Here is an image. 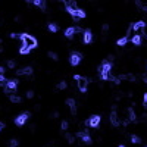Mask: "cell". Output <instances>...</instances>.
Listing matches in <instances>:
<instances>
[{
	"label": "cell",
	"instance_id": "obj_34",
	"mask_svg": "<svg viewBox=\"0 0 147 147\" xmlns=\"http://www.w3.org/2000/svg\"><path fill=\"white\" fill-rule=\"evenodd\" d=\"M4 71H6V69H4L3 66H0V74H4Z\"/></svg>",
	"mask_w": 147,
	"mask_h": 147
},
{
	"label": "cell",
	"instance_id": "obj_36",
	"mask_svg": "<svg viewBox=\"0 0 147 147\" xmlns=\"http://www.w3.org/2000/svg\"><path fill=\"white\" fill-rule=\"evenodd\" d=\"M143 81H144V82H146V84H147V75H144V77H143Z\"/></svg>",
	"mask_w": 147,
	"mask_h": 147
},
{
	"label": "cell",
	"instance_id": "obj_8",
	"mask_svg": "<svg viewBox=\"0 0 147 147\" xmlns=\"http://www.w3.org/2000/svg\"><path fill=\"white\" fill-rule=\"evenodd\" d=\"M100 121H102V118H100V115H93L90 119H88V122L87 124L91 127V128H97L100 125Z\"/></svg>",
	"mask_w": 147,
	"mask_h": 147
},
{
	"label": "cell",
	"instance_id": "obj_14",
	"mask_svg": "<svg viewBox=\"0 0 147 147\" xmlns=\"http://www.w3.org/2000/svg\"><path fill=\"white\" fill-rule=\"evenodd\" d=\"M131 27H132V31L140 33L141 29L146 28V22H144V21H138V22H135V24H134V25H131Z\"/></svg>",
	"mask_w": 147,
	"mask_h": 147
},
{
	"label": "cell",
	"instance_id": "obj_1",
	"mask_svg": "<svg viewBox=\"0 0 147 147\" xmlns=\"http://www.w3.org/2000/svg\"><path fill=\"white\" fill-rule=\"evenodd\" d=\"M110 71H112V63H110L109 60H104V62L102 63V66L99 68L100 78H102L103 81H110V78H112Z\"/></svg>",
	"mask_w": 147,
	"mask_h": 147
},
{
	"label": "cell",
	"instance_id": "obj_15",
	"mask_svg": "<svg viewBox=\"0 0 147 147\" xmlns=\"http://www.w3.org/2000/svg\"><path fill=\"white\" fill-rule=\"evenodd\" d=\"M141 40H143V35H141V34H135L132 38H129V41H131L134 46H140V44H141Z\"/></svg>",
	"mask_w": 147,
	"mask_h": 147
},
{
	"label": "cell",
	"instance_id": "obj_32",
	"mask_svg": "<svg viewBox=\"0 0 147 147\" xmlns=\"http://www.w3.org/2000/svg\"><path fill=\"white\" fill-rule=\"evenodd\" d=\"M143 104H144V107H147V93H144V96H143Z\"/></svg>",
	"mask_w": 147,
	"mask_h": 147
},
{
	"label": "cell",
	"instance_id": "obj_12",
	"mask_svg": "<svg viewBox=\"0 0 147 147\" xmlns=\"http://www.w3.org/2000/svg\"><path fill=\"white\" fill-rule=\"evenodd\" d=\"M66 104H68V107H69L71 110V115H77V102L74 99H66Z\"/></svg>",
	"mask_w": 147,
	"mask_h": 147
},
{
	"label": "cell",
	"instance_id": "obj_29",
	"mask_svg": "<svg viewBox=\"0 0 147 147\" xmlns=\"http://www.w3.org/2000/svg\"><path fill=\"white\" fill-rule=\"evenodd\" d=\"M18 140H15V138H12L10 140V144H9V146H10V147H18Z\"/></svg>",
	"mask_w": 147,
	"mask_h": 147
},
{
	"label": "cell",
	"instance_id": "obj_37",
	"mask_svg": "<svg viewBox=\"0 0 147 147\" xmlns=\"http://www.w3.org/2000/svg\"><path fill=\"white\" fill-rule=\"evenodd\" d=\"M119 147H125V146H124V144H119Z\"/></svg>",
	"mask_w": 147,
	"mask_h": 147
},
{
	"label": "cell",
	"instance_id": "obj_27",
	"mask_svg": "<svg viewBox=\"0 0 147 147\" xmlns=\"http://www.w3.org/2000/svg\"><path fill=\"white\" fill-rule=\"evenodd\" d=\"M66 140H68V143H69V144H72L74 141H75V138H74L72 134H66Z\"/></svg>",
	"mask_w": 147,
	"mask_h": 147
},
{
	"label": "cell",
	"instance_id": "obj_31",
	"mask_svg": "<svg viewBox=\"0 0 147 147\" xmlns=\"http://www.w3.org/2000/svg\"><path fill=\"white\" fill-rule=\"evenodd\" d=\"M27 97H28V99H33V97H34V91H33V90L27 91Z\"/></svg>",
	"mask_w": 147,
	"mask_h": 147
},
{
	"label": "cell",
	"instance_id": "obj_3",
	"mask_svg": "<svg viewBox=\"0 0 147 147\" xmlns=\"http://www.w3.org/2000/svg\"><path fill=\"white\" fill-rule=\"evenodd\" d=\"M74 80L77 82L78 88H80L81 93H85L87 91V87H88V80L85 77H81V75H74Z\"/></svg>",
	"mask_w": 147,
	"mask_h": 147
},
{
	"label": "cell",
	"instance_id": "obj_2",
	"mask_svg": "<svg viewBox=\"0 0 147 147\" xmlns=\"http://www.w3.org/2000/svg\"><path fill=\"white\" fill-rule=\"evenodd\" d=\"M19 40L22 41V46H27L28 49H34L37 47V40L34 38L33 35H29V34H21V38Z\"/></svg>",
	"mask_w": 147,
	"mask_h": 147
},
{
	"label": "cell",
	"instance_id": "obj_35",
	"mask_svg": "<svg viewBox=\"0 0 147 147\" xmlns=\"http://www.w3.org/2000/svg\"><path fill=\"white\" fill-rule=\"evenodd\" d=\"M3 128H4V124H3V122H0V131H2Z\"/></svg>",
	"mask_w": 147,
	"mask_h": 147
},
{
	"label": "cell",
	"instance_id": "obj_4",
	"mask_svg": "<svg viewBox=\"0 0 147 147\" xmlns=\"http://www.w3.org/2000/svg\"><path fill=\"white\" fill-rule=\"evenodd\" d=\"M66 12L72 16L74 19H82L85 18V12L81 10V9H66Z\"/></svg>",
	"mask_w": 147,
	"mask_h": 147
},
{
	"label": "cell",
	"instance_id": "obj_5",
	"mask_svg": "<svg viewBox=\"0 0 147 147\" xmlns=\"http://www.w3.org/2000/svg\"><path fill=\"white\" fill-rule=\"evenodd\" d=\"M81 59H82V55H81L80 51H72L69 56V63L72 66H77V65H80Z\"/></svg>",
	"mask_w": 147,
	"mask_h": 147
},
{
	"label": "cell",
	"instance_id": "obj_28",
	"mask_svg": "<svg viewBox=\"0 0 147 147\" xmlns=\"http://www.w3.org/2000/svg\"><path fill=\"white\" fill-rule=\"evenodd\" d=\"M7 68H10V69L16 68V63H15V60H7Z\"/></svg>",
	"mask_w": 147,
	"mask_h": 147
},
{
	"label": "cell",
	"instance_id": "obj_20",
	"mask_svg": "<svg viewBox=\"0 0 147 147\" xmlns=\"http://www.w3.org/2000/svg\"><path fill=\"white\" fill-rule=\"evenodd\" d=\"M128 41H129V38H128V37H127V35H124V37H122V38H119V40L116 41V44H118V46H119V47H122V46H125V44L128 43Z\"/></svg>",
	"mask_w": 147,
	"mask_h": 147
},
{
	"label": "cell",
	"instance_id": "obj_9",
	"mask_svg": "<svg viewBox=\"0 0 147 147\" xmlns=\"http://www.w3.org/2000/svg\"><path fill=\"white\" fill-rule=\"evenodd\" d=\"M82 41H84V44H90L93 41L91 29H84V31H82Z\"/></svg>",
	"mask_w": 147,
	"mask_h": 147
},
{
	"label": "cell",
	"instance_id": "obj_6",
	"mask_svg": "<svg viewBox=\"0 0 147 147\" xmlns=\"http://www.w3.org/2000/svg\"><path fill=\"white\" fill-rule=\"evenodd\" d=\"M77 137H80L81 141H84L85 144H91V137H90V134H88L87 129H85V131H80V132H77Z\"/></svg>",
	"mask_w": 147,
	"mask_h": 147
},
{
	"label": "cell",
	"instance_id": "obj_24",
	"mask_svg": "<svg viewBox=\"0 0 147 147\" xmlns=\"http://www.w3.org/2000/svg\"><path fill=\"white\" fill-rule=\"evenodd\" d=\"M131 143H135V144H140L141 143V138L138 135H131Z\"/></svg>",
	"mask_w": 147,
	"mask_h": 147
},
{
	"label": "cell",
	"instance_id": "obj_7",
	"mask_svg": "<svg viewBox=\"0 0 147 147\" xmlns=\"http://www.w3.org/2000/svg\"><path fill=\"white\" fill-rule=\"evenodd\" d=\"M28 118H29V113H28V112H24V113H21L18 118H15V124L18 125V127H22V125L27 122Z\"/></svg>",
	"mask_w": 147,
	"mask_h": 147
},
{
	"label": "cell",
	"instance_id": "obj_33",
	"mask_svg": "<svg viewBox=\"0 0 147 147\" xmlns=\"http://www.w3.org/2000/svg\"><path fill=\"white\" fill-rule=\"evenodd\" d=\"M107 29H109V24H104V25L102 27V31H103V33H106Z\"/></svg>",
	"mask_w": 147,
	"mask_h": 147
},
{
	"label": "cell",
	"instance_id": "obj_17",
	"mask_svg": "<svg viewBox=\"0 0 147 147\" xmlns=\"http://www.w3.org/2000/svg\"><path fill=\"white\" fill-rule=\"evenodd\" d=\"M127 113H128V121H135L137 119V116H135V112H134V109H132V107H128V109H127Z\"/></svg>",
	"mask_w": 147,
	"mask_h": 147
},
{
	"label": "cell",
	"instance_id": "obj_18",
	"mask_svg": "<svg viewBox=\"0 0 147 147\" xmlns=\"http://www.w3.org/2000/svg\"><path fill=\"white\" fill-rule=\"evenodd\" d=\"M29 3H33L37 7H41V10H46V2H43V0H34V2H29Z\"/></svg>",
	"mask_w": 147,
	"mask_h": 147
},
{
	"label": "cell",
	"instance_id": "obj_30",
	"mask_svg": "<svg viewBox=\"0 0 147 147\" xmlns=\"http://www.w3.org/2000/svg\"><path fill=\"white\" fill-rule=\"evenodd\" d=\"M60 128H62V129H68V122L62 121V122H60Z\"/></svg>",
	"mask_w": 147,
	"mask_h": 147
},
{
	"label": "cell",
	"instance_id": "obj_26",
	"mask_svg": "<svg viewBox=\"0 0 147 147\" xmlns=\"http://www.w3.org/2000/svg\"><path fill=\"white\" fill-rule=\"evenodd\" d=\"M49 56H50V59H53V60H59V56L56 55L55 51H49Z\"/></svg>",
	"mask_w": 147,
	"mask_h": 147
},
{
	"label": "cell",
	"instance_id": "obj_10",
	"mask_svg": "<svg viewBox=\"0 0 147 147\" xmlns=\"http://www.w3.org/2000/svg\"><path fill=\"white\" fill-rule=\"evenodd\" d=\"M18 87V80H9L6 82V93H12Z\"/></svg>",
	"mask_w": 147,
	"mask_h": 147
},
{
	"label": "cell",
	"instance_id": "obj_16",
	"mask_svg": "<svg viewBox=\"0 0 147 147\" xmlns=\"http://www.w3.org/2000/svg\"><path fill=\"white\" fill-rule=\"evenodd\" d=\"M110 122H112V125H113V127H118V125L121 124V122H119V119H118V113L115 112V110L110 113Z\"/></svg>",
	"mask_w": 147,
	"mask_h": 147
},
{
	"label": "cell",
	"instance_id": "obj_13",
	"mask_svg": "<svg viewBox=\"0 0 147 147\" xmlns=\"http://www.w3.org/2000/svg\"><path fill=\"white\" fill-rule=\"evenodd\" d=\"M33 74V68L31 66H25V68H21V69L16 71V75H31Z\"/></svg>",
	"mask_w": 147,
	"mask_h": 147
},
{
	"label": "cell",
	"instance_id": "obj_19",
	"mask_svg": "<svg viewBox=\"0 0 147 147\" xmlns=\"http://www.w3.org/2000/svg\"><path fill=\"white\" fill-rule=\"evenodd\" d=\"M63 4L66 6V9H78V7H77V2H74V0H66Z\"/></svg>",
	"mask_w": 147,
	"mask_h": 147
},
{
	"label": "cell",
	"instance_id": "obj_25",
	"mask_svg": "<svg viewBox=\"0 0 147 147\" xmlns=\"http://www.w3.org/2000/svg\"><path fill=\"white\" fill-rule=\"evenodd\" d=\"M66 87H68V85H66L65 81H60L57 84V90H66Z\"/></svg>",
	"mask_w": 147,
	"mask_h": 147
},
{
	"label": "cell",
	"instance_id": "obj_21",
	"mask_svg": "<svg viewBox=\"0 0 147 147\" xmlns=\"http://www.w3.org/2000/svg\"><path fill=\"white\" fill-rule=\"evenodd\" d=\"M9 100H10L12 103H15V104H19V103H21V97H19V96H15V94H12L10 97H9Z\"/></svg>",
	"mask_w": 147,
	"mask_h": 147
},
{
	"label": "cell",
	"instance_id": "obj_23",
	"mask_svg": "<svg viewBox=\"0 0 147 147\" xmlns=\"http://www.w3.org/2000/svg\"><path fill=\"white\" fill-rule=\"evenodd\" d=\"M29 51H31V49H28L27 46H22V47L19 49V53H21V55H29Z\"/></svg>",
	"mask_w": 147,
	"mask_h": 147
},
{
	"label": "cell",
	"instance_id": "obj_22",
	"mask_svg": "<svg viewBox=\"0 0 147 147\" xmlns=\"http://www.w3.org/2000/svg\"><path fill=\"white\" fill-rule=\"evenodd\" d=\"M47 28H49V31H50V33H57L59 27L56 25V24H49V25H47Z\"/></svg>",
	"mask_w": 147,
	"mask_h": 147
},
{
	"label": "cell",
	"instance_id": "obj_11",
	"mask_svg": "<svg viewBox=\"0 0 147 147\" xmlns=\"http://www.w3.org/2000/svg\"><path fill=\"white\" fill-rule=\"evenodd\" d=\"M78 31H82V29L77 28V27H69V28L65 29V37H66V38H72V37L78 33Z\"/></svg>",
	"mask_w": 147,
	"mask_h": 147
}]
</instances>
